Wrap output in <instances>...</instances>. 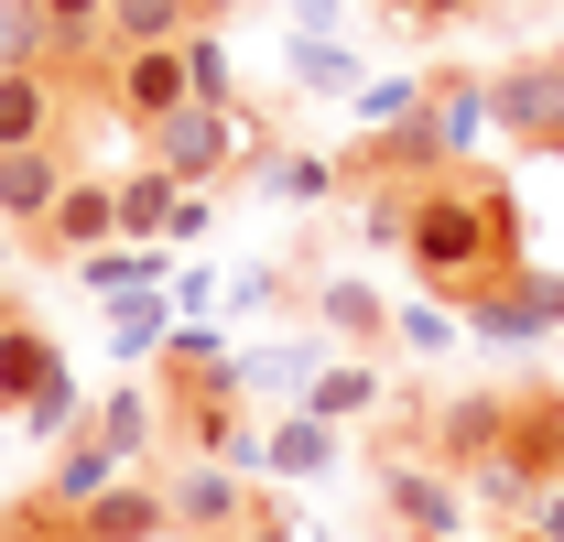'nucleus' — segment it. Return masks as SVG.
Masks as SVG:
<instances>
[{
    "instance_id": "nucleus-1",
    "label": "nucleus",
    "mask_w": 564,
    "mask_h": 542,
    "mask_svg": "<svg viewBox=\"0 0 564 542\" xmlns=\"http://www.w3.org/2000/svg\"><path fill=\"white\" fill-rule=\"evenodd\" d=\"M402 261L413 282L445 304V315H489L510 304L532 261H521V206L489 163H445L434 185H413V217H402Z\"/></svg>"
},
{
    "instance_id": "nucleus-2",
    "label": "nucleus",
    "mask_w": 564,
    "mask_h": 542,
    "mask_svg": "<svg viewBox=\"0 0 564 542\" xmlns=\"http://www.w3.org/2000/svg\"><path fill=\"white\" fill-rule=\"evenodd\" d=\"M163 445H174V456H196V467H228V456H250L239 369H228L207 337H174V347H163Z\"/></svg>"
},
{
    "instance_id": "nucleus-3",
    "label": "nucleus",
    "mask_w": 564,
    "mask_h": 542,
    "mask_svg": "<svg viewBox=\"0 0 564 542\" xmlns=\"http://www.w3.org/2000/svg\"><path fill=\"white\" fill-rule=\"evenodd\" d=\"M467 488H478L489 510H521V521H532V499L564 488V391H543V380L510 391V445H499V467H478Z\"/></svg>"
},
{
    "instance_id": "nucleus-4",
    "label": "nucleus",
    "mask_w": 564,
    "mask_h": 542,
    "mask_svg": "<svg viewBox=\"0 0 564 542\" xmlns=\"http://www.w3.org/2000/svg\"><path fill=\"white\" fill-rule=\"evenodd\" d=\"M499 445H510V391H413V456L445 467L456 488L499 467Z\"/></svg>"
},
{
    "instance_id": "nucleus-5",
    "label": "nucleus",
    "mask_w": 564,
    "mask_h": 542,
    "mask_svg": "<svg viewBox=\"0 0 564 542\" xmlns=\"http://www.w3.org/2000/svg\"><path fill=\"white\" fill-rule=\"evenodd\" d=\"M98 109L120 120V131H174L185 109H196V76H185V44L174 55H98Z\"/></svg>"
},
{
    "instance_id": "nucleus-6",
    "label": "nucleus",
    "mask_w": 564,
    "mask_h": 542,
    "mask_svg": "<svg viewBox=\"0 0 564 542\" xmlns=\"http://www.w3.org/2000/svg\"><path fill=\"white\" fill-rule=\"evenodd\" d=\"M369 521H380V542H456L467 488H456L445 467H423V456H380V499H369Z\"/></svg>"
},
{
    "instance_id": "nucleus-7",
    "label": "nucleus",
    "mask_w": 564,
    "mask_h": 542,
    "mask_svg": "<svg viewBox=\"0 0 564 542\" xmlns=\"http://www.w3.org/2000/svg\"><path fill=\"white\" fill-rule=\"evenodd\" d=\"M0 412H33L44 434H76V391H66V358L33 337V326H0Z\"/></svg>"
},
{
    "instance_id": "nucleus-8",
    "label": "nucleus",
    "mask_w": 564,
    "mask_h": 542,
    "mask_svg": "<svg viewBox=\"0 0 564 542\" xmlns=\"http://www.w3.org/2000/svg\"><path fill=\"white\" fill-rule=\"evenodd\" d=\"M44 250H55V261L120 250V185H109V174H76L66 196H55V217H44Z\"/></svg>"
},
{
    "instance_id": "nucleus-9",
    "label": "nucleus",
    "mask_w": 564,
    "mask_h": 542,
    "mask_svg": "<svg viewBox=\"0 0 564 542\" xmlns=\"http://www.w3.org/2000/svg\"><path fill=\"white\" fill-rule=\"evenodd\" d=\"M76 185L66 141H33V152H0V228H33L44 239V217H55V196Z\"/></svg>"
},
{
    "instance_id": "nucleus-10",
    "label": "nucleus",
    "mask_w": 564,
    "mask_h": 542,
    "mask_svg": "<svg viewBox=\"0 0 564 542\" xmlns=\"http://www.w3.org/2000/svg\"><path fill=\"white\" fill-rule=\"evenodd\" d=\"M66 131V66H0V152Z\"/></svg>"
},
{
    "instance_id": "nucleus-11",
    "label": "nucleus",
    "mask_w": 564,
    "mask_h": 542,
    "mask_svg": "<svg viewBox=\"0 0 564 542\" xmlns=\"http://www.w3.org/2000/svg\"><path fill=\"white\" fill-rule=\"evenodd\" d=\"M152 163H163L185 196H196L207 174H228V163H239V131H228V109H185L174 131H152Z\"/></svg>"
},
{
    "instance_id": "nucleus-12",
    "label": "nucleus",
    "mask_w": 564,
    "mask_h": 542,
    "mask_svg": "<svg viewBox=\"0 0 564 542\" xmlns=\"http://www.w3.org/2000/svg\"><path fill=\"white\" fill-rule=\"evenodd\" d=\"M109 488H120V456H109V434H98V423H76L66 445H55V467H44V499H55L66 521H87Z\"/></svg>"
},
{
    "instance_id": "nucleus-13",
    "label": "nucleus",
    "mask_w": 564,
    "mask_h": 542,
    "mask_svg": "<svg viewBox=\"0 0 564 542\" xmlns=\"http://www.w3.org/2000/svg\"><path fill=\"white\" fill-rule=\"evenodd\" d=\"M196 33H207V11H196V0H109L98 55H174V44H196Z\"/></svg>"
},
{
    "instance_id": "nucleus-14",
    "label": "nucleus",
    "mask_w": 564,
    "mask_h": 542,
    "mask_svg": "<svg viewBox=\"0 0 564 542\" xmlns=\"http://www.w3.org/2000/svg\"><path fill=\"white\" fill-rule=\"evenodd\" d=\"M250 510H261V499L228 488V467H185V477H174V532H185V542H239Z\"/></svg>"
},
{
    "instance_id": "nucleus-15",
    "label": "nucleus",
    "mask_w": 564,
    "mask_h": 542,
    "mask_svg": "<svg viewBox=\"0 0 564 542\" xmlns=\"http://www.w3.org/2000/svg\"><path fill=\"white\" fill-rule=\"evenodd\" d=\"M174 532V488H141V477H120L87 521H76V542H163Z\"/></svg>"
},
{
    "instance_id": "nucleus-16",
    "label": "nucleus",
    "mask_w": 564,
    "mask_h": 542,
    "mask_svg": "<svg viewBox=\"0 0 564 542\" xmlns=\"http://www.w3.org/2000/svg\"><path fill=\"white\" fill-rule=\"evenodd\" d=\"M174 217H185V185H174L163 163L120 174V228H131V239H174Z\"/></svg>"
},
{
    "instance_id": "nucleus-17",
    "label": "nucleus",
    "mask_w": 564,
    "mask_h": 542,
    "mask_svg": "<svg viewBox=\"0 0 564 542\" xmlns=\"http://www.w3.org/2000/svg\"><path fill=\"white\" fill-rule=\"evenodd\" d=\"M369 402H380V358H348V369H326V380L304 391V412H315V423H358Z\"/></svg>"
},
{
    "instance_id": "nucleus-18",
    "label": "nucleus",
    "mask_w": 564,
    "mask_h": 542,
    "mask_svg": "<svg viewBox=\"0 0 564 542\" xmlns=\"http://www.w3.org/2000/svg\"><path fill=\"white\" fill-rule=\"evenodd\" d=\"M326 326H337L358 358H380V337H391V315H380V293H369V282H326Z\"/></svg>"
},
{
    "instance_id": "nucleus-19",
    "label": "nucleus",
    "mask_w": 564,
    "mask_h": 542,
    "mask_svg": "<svg viewBox=\"0 0 564 542\" xmlns=\"http://www.w3.org/2000/svg\"><path fill=\"white\" fill-rule=\"evenodd\" d=\"M98 434H109V456H152V445H163L152 391H109V402H98Z\"/></svg>"
},
{
    "instance_id": "nucleus-20",
    "label": "nucleus",
    "mask_w": 564,
    "mask_h": 542,
    "mask_svg": "<svg viewBox=\"0 0 564 542\" xmlns=\"http://www.w3.org/2000/svg\"><path fill=\"white\" fill-rule=\"evenodd\" d=\"M380 22H402V33H467V22H489L499 0H369Z\"/></svg>"
},
{
    "instance_id": "nucleus-21",
    "label": "nucleus",
    "mask_w": 564,
    "mask_h": 542,
    "mask_svg": "<svg viewBox=\"0 0 564 542\" xmlns=\"http://www.w3.org/2000/svg\"><path fill=\"white\" fill-rule=\"evenodd\" d=\"M0 542H76V521L33 488V499H0Z\"/></svg>"
},
{
    "instance_id": "nucleus-22",
    "label": "nucleus",
    "mask_w": 564,
    "mask_h": 542,
    "mask_svg": "<svg viewBox=\"0 0 564 542\" xmlns=\"http://www.w3.org/2000/svg\"><path fill=\"white\" fill-rule=\"evenodd\" d=\"M109 337H120V358H131V347H163V304H152V293L109 304Z\"/></svg>"
},
{
    "instance_id": "nucleus-23",
    "label": "nucleus",
    "mask_w": 564,
    "mask_h": 542,
    "mask_svg": "<svg viewBox=\"0 0 564 542\" xmlns=\"http://www.w3.org/2000/svg\"><path fill=\"white\" fill-rule=\"evenodd\" d=\"M272 467H326V423H315V412H293L272 434Z\"/></svg>"
},
{
    "instance_id": "nucleus-24",
    "label": "nucleus",
    "mask_w": 564,
    "mask_h": 542,
    "mask_svg": "<svg viewBox=\"0 0 564 542\" xmlns=\"http://www.w3.org/2000/svg\"><path fill=\"white\" fill-rule=\"evenodd\" d=\"M272 185H282V196H304V206H315V196H337V163L293 152V163H272Z\"/></svg>"
},
{
    "instance_id": "nucleus-25",
    "label": "nucleus",
    "mask_w": 564,
    "mask_h": 542,
    "mask_svg": "<svg viewBox=\"0 0 564 542\" xmlns=\"http://www.w3.org/2000/svg\"><path fill=\"white\" fill-rule=\"evenodd\" d=\"M293 76H304V87H358V66L337 44H293Z\"/></svg>"
},
{
    "instance_id": "nucleus-26",
    "label": "nucleus",
    "mask_w": 564,
    "mask_h": 542,
    "mask_svg": "<svg viewBox=\"0 0 564 542\" xmlns=\"http://www.w3.org/2000/svg\"><path fill=\"white\" fill-rule=\"evenodd\" d=\"M521 532H532V542H564V488H543V499H532V521H521Z\"/></svg>"
},
{
    "instance_id": "nucleus-27",
    "label": "nucleus",
    "mask_w": 564,
    "mask_h": 542,
    "mask_svg": "<svg viewBox=\"0 0 564 542\" xmlns=\"http://www.w3.org/2000/svg\"><path fill=\"white\" fill-rule=\"evenodd\" d=\"M196 11H207V22H228V11H239V0H196Z\"/></svg>"
},
{
    "instance_id": "nucleus-28",
    "label": "nucleus",
    "mask_w": 564,
    "mask_h": 542,
    "mask_svg": "<svg viewBox=\"0 0 564 542\" xmlns=\"http://www.w3.org/2000/svg\"><path fill=\"white\" fill-rule=\"evenodd\" d=\"M510 542H532V532H510Z\"/></svg>"
}]
</instances>
